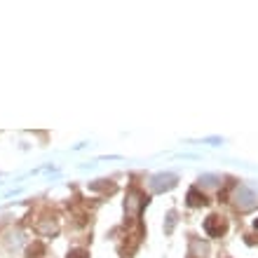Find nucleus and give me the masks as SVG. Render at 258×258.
Segmentation results:
<instances>
[{"label":"nucleus","instance_id":"obj_4","mask_svg":"<svg viewBox=\"0 0 258 258\" xmlns=\"http://www.w3.org/2000/svg\"><path fill=\"white\" fill-rule=\"evenodd\" d=\"M253 225H256V232H258V218H256V223H253Z\"/></svg>","mask_w":258,"mask_h":258},{"label":"nucleus","instance_id":"obj_3","mask_svg":"<svg viewBox=\"0 0 258 258\" xmlns=\"http://www.w3.org/2000/svg\"><path fill=\"white\" fill-rule=\"evenodd\" d=\"M68 258H89V253L85 249H73V251L68 253Z\"/></svg>","mask_w":258,"mask_h":258},{"label":"nucleus","instance_id":"obj_2","mask_svg":"<svg viewBox=\"0 0 258 258\" xmlns=\"http://www.w3.org/2000/svg\"><path fill=\"white\" fill-rule=\"evenodd\" d=\"M188 204H190V207H204V204H207V197L192 188V190H188Z\"/></svg>","mask_w":258,"mask_h":258},{"label":"nucleus","instance_id":"obj_1","mask_svg":"<svg viewBox=\"0 0 258 258\" xmlns=\"http://www.w3.org/2000/svg\"><path fill=\"white\" fill-rule=\"evenodd\" d=\"M204 230H207L209 237H221V235H225V230H228V223H225L223 216L211 214V216L204 221Z\"/></svg>","mask_w":258,"mask_h":258}]
</instances>
